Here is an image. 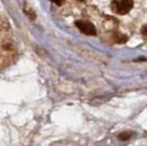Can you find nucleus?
I'll use <instances>...</instances> for the list:
<instances>
[{
  "label": "nucleus",
  "mask_w": 147,
  "mask_h": 146,
  "mask_svg": "<svg viewBox=\"0 0 147 146\" xmlns=\"http://www.w3.org/2000/svg\"><path fill=\"white\" fill-rule=\"evenodd\" d=\"M54 3H56V5H58V6H61V5H63V2H64V0H52Z\"/></svg>",
  "instance_id": "obj_6"
},
{
  "label": "nucleus",
  "mask_w": 147,
  "mask_h": 146,
  "mask_svg": "<svg viewBox=\"0 0 147 146\" xmlns=\"http://www.w3.org/2000/svg\"><path fill=\"white\" fill-rule=\"evenodd\" d=\"M75 24L82 33H85L87 35H96L97 34V30H96L94 25L88 21H76Z\"/></svg>",
  "instance_id": "obj_3"
},
{
  "label": "nucleus",
  "mask_w": 147,
  "mask_h": 146,
  "mask_svg": "<svg viewBox=\"0 0 147 146\" xmlns=\"http://www.w3.org/2000/svg\"><path fill=\"white\" fill-rule=\"evenodd\" d=\"M132 135H133V133H132V132H124V133L120 134V135H119V137H120V140L126 141V140H129Z\"/></svg>",
  "instance_id": "obj_4"
},
{
  "label": "nucleus",
  "mask_w": 147,
  "mask_h": 146,
  "mask_svg": "<svg viewBox=\"0 0 147 146\" xmlns=\"http://www.w3.org/2000/svg\"><path fill=\"white\" fill-rule=\"evenodd\" d=\"M111 8L117 14H126L133 8V0H113Z\"/></svg>",
  "instance_id": "obj_2"
},
{
  "label": "nucleus",
  "mask_w": 147,
  "mask_h": 146,
  "mask_svg": "<svg viewBox=\"0 0 147 146\" xmlns=\"http://www.w3.org/2000/svg\"><path fill=\"white\" fill-rule=\"evenodd\" d=\"M142 33H143V35L145 37H147V24L145 26H143V29H142Z\"/></svg>",
  "instance_id": "obj_5"
},
{
  "label": "nucleus",
  "mask_w": 147,
  "mask_h": 146,
  "mask_svg": "<svg viewBox=\"0 0 147 146\" xmlns=\"http://www.w3.org/2000/svg\"><path fill=\"white\" fill-rule=\"evenodd\" d=\"M16 54L12 40L5 29L0 32V69L5 68L12 62Z\"/></svg>",
  "instance_id": "obj_1"
}]
</instances>
